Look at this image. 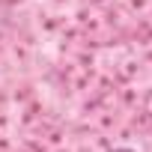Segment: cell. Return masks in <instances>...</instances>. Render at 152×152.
Instances as JSON below:
<instances>
[{
	"instance_id": "cell-1",
	"label": "cell",
	"mask_w": 152,
	"mask_h": 152,
	"mask_svg": "<svg viewBox=\"0 0 152 152\" xmlns=\"http://www.w3.org/2000/svg\"><path fill=\"white\" fill-rule=\"evenodd\" d=\"M113 152H134V149H113Z\"/></svg>"
}]
</instances>
